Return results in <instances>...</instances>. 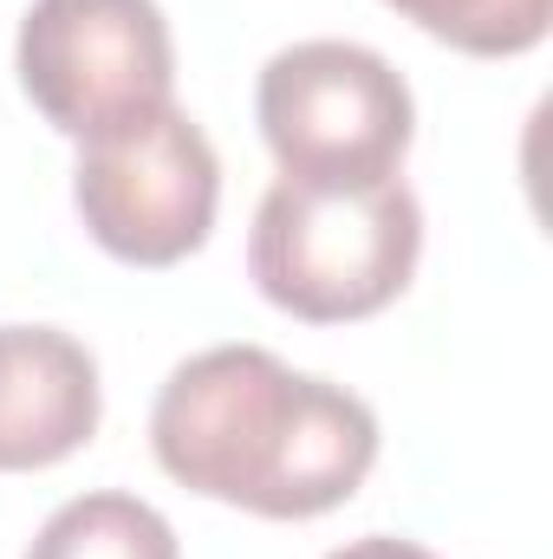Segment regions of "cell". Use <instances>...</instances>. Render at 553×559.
<instances>
[{
  "instance_id": "cell-2",
  "label": "cell",
  "mask_w": 553,
  "mask_h": 559,
  "mask_svg": "<svg viewBox=\"0 0 553 559\" xmlns=\"http://www.w3.org/2000/svg\"><path fill=\"white\" fill-rule=\"evenodd\" d=\"M423 254V209L404 176L372 189H319L286 182L261 195L248 235V274L261 299L306 319L345 325L385 312L416 274Z\"/></svg>"
},
{
  "instance_id": "cell-8",
  "label": "cell",
  "mask_w": 553,
  "mask_h": 559,
  "mask_svg": "<svg viewBox=\"0 0 553 559\" xmlns=\"http://www.w3.org/2000/svg\"><path fill=\"white\" fill-rule=\"evenodd\" d=\"M404 20H416L430 39L475 52V59H515L548 39L553 0H385Z\"/></svg>"
},
{
  "instance_id": "cell-7",
  "label": "cell",
  "mask_w": 553,
  "mask_h": 559,
  "mask_svg": "<svg viewBox=\"0 0 553 559\" xmlns=\"http://www.w3.org/2000/svg\"><path fill=\"white\" fill-rule=\"evenodd\" d=\"M26 559H183V554H176V527L150 501H138V495H79L33 534Z\"/></svg>"
},
{
  "instance_id": "cell-6",
  "label": "cell",
  "mask_w": 553,
  "mask_h": 559,
  "mask_svg": "<svg viewBox=\"0 0 553 559\" xmlns=\"http://www.w3.org/2000/svg\"><path fill=\"white\" fill-rule=\"evenodd\" d=\"M98 429V365L59 325H0V475L52 468Z\"/></svg>"
},
{
  "instance_id": "cell-9",
  "label": "cell",
  "mask_w": 553,
  "mask_h": 559,
  "mask_svg": "<svg viewBox=\"0 0 553 559\" xmlns=\"http://www.w3.org/2000/svg\"><path fill=\"white\" fill-rule=\"evenodd\" d=\"M326 559H436V554L416 547V540H398V534H365V540H352V547H339Z\"/></svg>"
},
{
  "instance_id": "cell-5",
  "label": "cell",
  "mask_w": 553,
  "mask_h": 559,
  "mask_svg": "<svg viewBox=\"0 0 553 559\" xmlns=\"http://www.w3.org/2000/svg\"><path fill=\"white\" fill-rule=\"evenodd\" d=\"M72 202L85 235L125 267H176L189 261L222 202V163L202 124L176 105L150 111L138 124L92 138L72 169Z\"/></svg>"
},
{
  "instance_id": "cell-1",
  "label": "cell",
  "mask_w": 553,
  "mask_h": 559,
  "mask_svg": "<svg viewBox=\"0 0 553 559\" xmlns=\"http://www.w3.org/2000/svg\"><path fill=\"white\" fill-rule=\"evenodd\" d=\"M150 449L189 495L261 521H313L365 488L378 417L345 384L306 378L261 345H215L156 391Z\"/></svg>"
},
{
  "instance_id": "cell-3",
  "label": "cell",
  "mask_w": 553,
  "mask_h": 559,
  "mask_svg": "<svg viewBox=\"0 0 553 559\" xmlns=\"http://www.w3.org/2000/svg\"><path fill=\"white\" fill-rule=\"evenodd\" d=\"M255 118L280 176L319 189L391 182L416 138L411 85L385 52L352 39H299L274 52L255 92Z\"/></svg>"
},
{
  "instance_id": "cell-4",
  "label": "cell",
  "mask_w": 553,
  "mask_h": 559,
  "mask_svg": "<svg viewBox=\"0 0 553 559\" xmlns=\"http://www.w3.org/2000/svg\"><path fill=\"white\" fill-rule=\"evenodd\" d=\"M13 66L33 111L79 143L176 105V46L156 0H33Z\"/></svg>"
}]
</instances>
